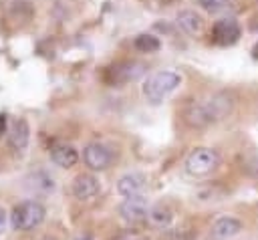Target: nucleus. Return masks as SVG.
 Returning a JSON list of instances; mask_svg holds the SVG:
<instances>
[{
  "instance_id": "obj_23",
  "label": "nucleus",
  "mask_w": 258,
  "mask_h": 240,
  "mask_svg": "<svg viewBox=\"0 0 258 240\" xmlns=\"http://www.w3.org/2000/svg\"><path fill=\"white\" fill-rule=\"evenodd\" d=\"M75 240H93V234H91V232H85V234H81V236H77Z\"/></svg>"
},
{
  "instance_id": "obj_17",
  "label": "nucleus",
  "mask_w": 258,
  "mask_h": 240,
  "mask_svg": "<svg viewBox=\"0 0 258 240\" xmlns=\"http://www.w3.org/2000/svg\"><path fill=\"white\" fill-rule=\"evenodd\" d=\"M133 46H135L137 52H147V54H151V52H157V50L161 48V40H159L157 36H153V34L143 32V34L135 36Z\"/></svg>"
},
{
  "instance_id": "obj_11",
  "label": "nucleus",
  "mask_w": 258,
  "mask_h": 240,
  "mask_svg": "<svg viewBox=\"0 0 258 240\" xmlns=\"http://www.w3.org/2000/svg\"><path fill=\"white\" fill-rule=\"evenodd\" d=\"M101 192V184L95 175L91 173H79L75 179H73V196L81 202H87V200H93L97 194Z\"/></svg>"
},
{
  "instance_id": "obj_22",
  "label": "nucleus",
  "mask_w": 258,
  "mask_h": 240,
  "mask_svg": "<svg viewBox=\"0 0 258 240\" xmlns=\"http://www.w3.org/2000/svg\"><path fill=\"white\" fill-rule=\"evenodd\" d=\"M6 125H8V121H6V115H4V113H0V135L6 131Z\"/></svg>"
},
{
  "instance_id": "obj_3",
  "label": "nucleus",
  "mask_w": 258,
  "mask_h": 240,
  "mask_svg": "<svg viewBox=\"0 0 258 240\" xmlns=\"http://www.w3.org/2000/svg\"><path fill=\"white\" fill-rule=\"evenodd\" d=\"M44 214L46 212H44V206L40 202L24 200L18 206H14V210L10 214V226H12V230H18V232L34 230L36 226L42 224Z\"/></svg>"
},
{
  "instance_id": "obj_13",
  "label": "nucleus",
  "mask_w": 258,
  "mask_h": 240,
  "mask_svg": "<svg viewBox=\"0 0 258 240\" xmlns=\"http://www.w3.org/2000/svg\"><path fill=\"white\" fill-rule=\"evenodd\" d=\"M50 159H52L58 167L69 169V167H73V165L79 161V153H77V149H75L73 145L60 143V145H54V147L50 149Z\"/></svg>"
},
{
  "instance_id": "obj_10",
  "label": "nucleus",
  "mask_w": 258,
  "mask_h": 240,
  "mask_svg": "<svg viewBox=\"0 0 258 240\" xmlns=\"http://www.w3.org/2000/svg\"><path fill=\"white\" fill-rule=\"evenodd\" d=\"M147 186V177L139 171H129L117 179V194L123 198L143 196V190Z\"/></svg>"
},
{
  "instance_id": "obj_4",
  "label": "nucleus",
  "mask_w": 258,
  "mask_h": 240,
  "mask_svg": "<svg viewBox=\"0 0 258 240\" xmlns=\"http://www.w3.org/2000/svg\"><path fill=\"white\" fill-rule=\"evenodd\" d=\"M222 163V157L212 147H196L185 157V171L194 177H204L214 173Z\"/></svg>"
},
{
  "instance_id": "obj_6",
  "label": "nucleus",
  "mask_w": 258,
  "mask_h": 240,
  "mask_svg": "<svg viewBox=\"0 0 258 240\" xmlns=\"http://www.w3.org/2000/svg\"><path fill=\"white\" fill-rule=\"evenodd\" d=\"M145 73L143 65L141 63H135V61H123V63H117L113 67L107 69V81L111 85H125V83H131V81H137L141 75Z\"/></svg>"
},
{
  "instance_id": "obj_8",
  "label": "nucleus",
  "mask_w": 258,
  "mask_h": 240,
  "mask_svg": "<svg viewBox=\"0 0 258 240\" xmlns=\"http://www.w3.org/2000/svg\"><path fill=\"white\" fill-rule=\"evenodd\" d=\"M83 159H85L87 167H91L95 171H103V169H107L111 165L113 151L103 143H89L83 149Z\"/></svg>"
},
{
  "instance_id": "obj_9",
  "label": "nucleus",
  "mask_w": 258,
  "mask_h": 240,
  "mask_svg": "<svg viewBox=\"0 0 258 240\" xmlns=\"http://www.w3.org/2000/svg\"><path fill=\"white\" fill-rule=\"evenodd\" d=\"M242 228H244V224L236 216H222L212 224L210 238L212 240H230V238L238 236L242 232Z\"/></svg>"
},
{
  "instance_id": "obj_12",
  "label": "nucleus",
  "mask_w": 258,
  "mask_h": 240,
  "mask_svg": "<svg viewBox=\"0 0 258 240\" xmlns=\"http://www.w3.org/2000/svg\"><path fill=\"white\" fill-rule=\"evenodd\" d=\"M24 186L32 194H50V192H54V179H52V175H48L42 169L28 173L26 179H24Z\"/></svg>"
},
{
  "instance_id": "obj_1",
  "label": "nucleus",
  "mask_w": 258,
  "mask_h": 240,
  "mask_svg": "<svg viewBox=\"0 0 258 240\" xmlns=\"http://www.w3.org/2000/svg\"><path fill=\"white\" fill-rule=\"evenodd\" d=\"M234 105L236 99L230 91H218L204 101L191 103L185 109V121L191 127H208L212 123L226 119L234 111Z\"/></svg>"
},
{
  "instance_id": "obj_15",
  "label": "nucleus",
  "mask_w": 258,
  "mask_h": 240,
  "mask_svg": "<svg viewBox=\"0 0 258 240\" xmlns=\"http://www.w3.org/2000/svg\"><path fill=\"white\" fill-rule=\"evenodd\" d=\"M28 137H30V129H28V123L24 119H18L10 133H8V145L14 149V151H24L26 145H28Z\"/></svg>"
},
{
  "instance_id": "obj_24",
  "label": "nucleus",
  "mask_w": 258,
  "mask_h": 240,
  "mask_svg": "<svg viewBox=\"0 0 258 240\" xmlns=\"http://www.w3.org/2000/svg\"><path fill=\"white\" fill-rule=\"evenodd\" d=\"M252 58H258V42H256L254 48H252Z\"/></svg>"
},
{
  "instance_id": "obj_14",
  "label": "nucleus",
  "mask_w": 258,
  "mask_h": 240,
  "mask_svg": "<svg viewBox=\"0 0 258 240\" xmlns=\"http://www.w3.org/2000/svg\"><path fill=\"white\" fill-rule=\"evenodd\" d=\"M175 22H177V26L183 30V32H187V34H200L202 30H204V18H202V14H198L196 10H181L179 14H177V18H175Z\"/></svg>"
},
{
  "instance_id": "obj_7",
  "label": "nucleus",
  "mask_w": 258,
  "mask_h": 240,
  "mask_svg": "<svg viewBox=\"0 0 258 240\" xmlns=\"http://www.w3.org/2000/svg\"><path fill=\"white\" fill-rule=\"evenodd\" d=\"M149 200L145 196H133V198H125L123 204L119 206V214L127 224H139L143 220H147L149 216Z\"/></svg>"
},
{
  "instance_id": "obj_5",
  "label": "nucleus",
  "mask_w": 258,
  "mask_h": 240,
  "mask_svg": "<svg viewBox=\"0 0 258 240\" xmlns=\"http://www.w3.org/2000/svg\"><path fill=\"white\" fill-rule=\"evenodd\" d=\"M242 28L236 18H220L212 26V40L220 46H232L240 40Z\"/></svg>"
},
{
  "instance_id": "obj_18",
  "label": "nucleus",
  "mask_w": 258,
  "mask_h": 240,
  "mask_svg": "<svg viewBox=\"0 0 258 240\" xmlns=\"http://www.w3.org/2000/svg\"><path fill=\"white\" fill-rule=\"evenodd\" d=\"M159 240H196V232L189 228H175L161 234Z\"/></svg>"
},
{
  "instance_id": "obj_19",
  "label": "nucleus",
  "mask_w": 258,
  "mask_h": 240,
  "mask_svg": "<svg viewBox=\"0 0 258 240\" xmlns=\"http://www.w3.org/2000/svg\"><path fill=\"white\" fill-rule=\"evenodd\" d=\"M113 240H143V236L139 232H135V230H125V232L117 234Z\"/></svg>"
},
{
  "instance_id": "obj_21",
  "label": "nucleus",
  "mask_w": 258,
  "mask_h": 240,
  "mask_svg": "<svg viewBox=\"0 0 258 240\" xmlns=\"http://www.w3.org/2000/svg\"><path fill=\"white\" fill-rule=\"evenodd\" d=\"M6 222H8V216H6V210L0 206V234L6 230Z\"/></svg>"
},
{
  "instance_id": "obj_16",
  "label": "nucleus",
  "mask_w": 258,
  "mask_h": 240,
  "mask_svg": "<svg viewBox=\"0 0 258 240\" xmlns=\"http://www.w3.org/2000/svg\"><path fill=\"white\" fill-rule=\"evenodd\" d=\"M147 220H149L155 228H167V226L171 224V220H173V212H171V208L165 206V204H155V206H151Z\"/></svg>"
},
{
  "instance_id": "obj_20",
  "label": "nucleus",
  "mask_w": 258,
  "mask_h": 240,
  "mask_svg": "<svg viewBox=\"0 0 258 240\" xmlns=\"http://www.w3.org/2000/svg\"><path fill=\"white\" fill-rule=\"evenodd\" d=\"M246 169H248L252 175H256V177H258V157H252V159L246 163Z\"/></svg>"
},
{
  "instance_id": "obj_2",
  "label": "nucleus",
  "mask_w": 258,
  "mask_h": 240,
  "mask_svg": "<svg viewBox=\"0 0 258 240\" xmlns=\"http://www.w3.org/2000/svg\"><path fill=\"white\" fill-rule=\"evenodd\" d=\"M181 85V75L175 71H157L153 75L147 77V81L143 83V97L151 103V105H159L163 103L169 95H173Z\"/></svg>"
}]
</instances>
